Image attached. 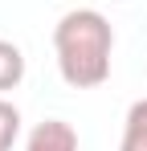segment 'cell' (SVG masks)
Masks as SVG:
<instances>
[{
    "label": "cell",
    "instance_id": "1",
    "mask_svg": "<svg viewBox=\"0 0 147 151\" xmlns=\"http://www.w3.org/2000/svg\"><path fill=\"white\" fill-rule=\"evenodd\" d=\"M57 74L70 90H94L110 78L115 29L98 8H70L53 29Z\"/></svg>",
    "mask_w": 147,
    "mask_h": 151
},
{
    "label": "cell",
    "instance_id": "2",
    "mask_svg": "<svg viewBox=\"0 0 147 151\" xmlns=\"http://www.w3.org/2000/svg\"><path fill=\"white\" fill-rule=\"evenodd\" d=\"M24 151H78V131L66 119H45L29 131Z\"/></svg>",
    "mask_w": 147,
    "mask_h": 151
},
{
    "label": "cell",
    "instance_id": "3",
    "mask_svg": "<svg viewBox=\"0 0 147 151\" xmlns=\"http://www.w3.org/2000/svg\"><path fill=\"white\" fill-rule=\"evenodd\" d=\"M119 151H147V98L131 102V110H127V119H122Z\"/></svg>",
    "mask_w": 147,
    "mask_h": 151
},
{
    "label": "cell",
    "instance_id": "4",
    "mask_svg": "<svg viewBox=\"0 0 147 151\" xmlns=\"http://www.w3.org/2000/svg\"><path fill=\"white\" fill-rule=\"evenodd\" d=\"M21 82H24V53H21V45L0 37V94L17 90Z\"/></svg>",
    "mask_w": 147,
    "mask_h": 151
},
{
    "label": "cell",
    "instance_id": "5",
    "mask_svg": "<svg viewBox=\"0 0 147 151\" xmlns=\"http://www.w3.org/2000/svg\"><path fill=\"white\" fill-rule=\"evenodd\" d=\"M17 139H21V110L8 98H0V151H12Z\"/></svg>",
    "mask_w": 147,
    "mask_h": 151
}]
</instances>
